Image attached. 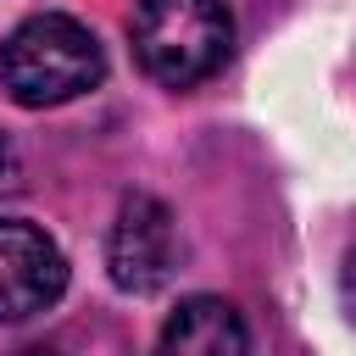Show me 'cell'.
<instances>
[{"label": "cell", "instance_id": "1", "mask_svg": "<svg viewBox=\"0 0 356 356\" xmlns=\"http://www.w3.org/2000/svg\"><path fill=\"white\" fill-rule=\"evenodd\" d=\"M100 78H106V50L67 11H33V17H22L6 33V44H0V83L28 111L67 106V100L89 95Z\"/></svg>", "mask_w": 356, "mask_h": 356}, {"label": "cell", "instance_id": "2", "mask_svg": "<svg viewBox=\"0 0 356 356\" xmlns=\"http://www.w3.org/2000/svg\"><path fill=\"white\" fill-rule=\"evenodd\" d=\"M128 44L161 89H195L222 72L234 50V17L222 0H134Z\"/></svg>", "mask_w": 356, "mask_h": 356}, {"label": "cell", "instance_id": "7", "mask_svg": "<svg viewBox=\"0 0 356 356\" xmlns=\"http://www.w3.org/2000/svg\"><path fill=\"white\" fill-rule=\"evenodd\" d=\"M11 178H17V156H11V139L0 134V189H11Z\"/></svg>", "mask_w": 356, "mask_h": 356}, {"label": "cell", "instance_id": "3", "mask_svg": "<svg viewBox=\"0 0 356 356\" xmlns=\"http://www.w3.org/2000/svg\"><path fill=\"white\" fill-rule=\"evenodd\" d=\"M106 267L122 295H150L178 267V222L156 195H122L106 234Z\"/></svg>", "mask_w": 356, "mask_h": 356}, {"label": "cell", "instance_id": "4", "mask_svg": "<svg viewBox=\"0 0 356 356\" xmlns=\"http://www.w3.org/2000/svg\"><path fill=\"white\" fill-rule=\"evenodd\" d=\"M67 289V256L61 245L22 222L6 217L0 222V323H28L39 312H50Z\"/></svg>", "mask_w": 356, "mask_h": 356}, {"label": "cell", "instance_id": "6", "mask_svg": "<svg viewBox=\"0 0 356 356\" xmlns=\"http://www.w3.org/2000/svg\"><path fill=\"white\" fill-rule=\"evenodd\" d=\"M339 306H345V317L356 323V245H350L345 261H339Z\"/></svg>", "mask_w": 356, "mask_h": 356}, {"label": "cell", "instance_id": "5", "mask_svg": "<svg viewBox=\"0 0 356 356\" xmlns=\"http://www.w3.org/2000/svg\"><path fill=\"white\" fill-rule=\"evenodd\" d=\"M161 350H189V356H239L250 350L245 317L222 295H189L161 328Z\"/></svg>", "mask_w": 356, "mask_h": 356}]
</instances>
